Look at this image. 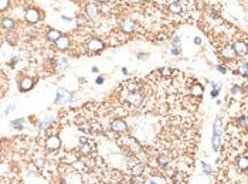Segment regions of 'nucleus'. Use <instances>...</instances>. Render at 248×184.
<instances>
[{
  "mask_svg": "<svg viewBox=\"0 0 248 184\" xmlns=\"http://www.w3.org/2000/svg\"><path fill=\"white\" fill-rule=\"evenodd\" d=\"M203 92H204V88L201 87L200 84H194L193 87H192V94H193V97H201Z\"/></svg>",
  "mask_w": 248,
  "mask_h": 184,
  "instance_id": "nucleus-15",
  "label": "nucleus"
},
{
  "mask_svg": "<svg viewBox=\"0 0 248 184\" xmlns=\"http://www.w3.org/2000/svg\"><path fill=\"white\" fill-rule=\"evenodd\" d=\"M220 95V89H213L211 91V98H217Z\"/></svg>",
  "mask_w": 248,
  "mask_h": 184,
  "instance_id": "nucleus-31",
  "label": "nucleus"
},
{
  "mask_svg": "<svg viewBox=\"0 0 248 184\" xmlns=\"http://www.w3.org/2000/svg\"><path fill=\"white\" fill-rule=\"evenodd\" d=\"M233 48H234V51H235V54H237V55H245V54H247V44H245V43L238 41Z\"/></svg>",
  "mask_w": 248,
  "mask_h": 184,
  "instance_id": "nucleus-11",
  "label": "nucleus"
},
{
  "mask_svg": "<svg viewBox=\"0 0 248 184\" xmlns=\"http://www.w3.org/2000/svg\"><path fill=\"white\" fill-rule=\"evenodd\" d=\"M24 17H26V20L29 23H36L38 22V19H40V14H38V11L31 9V10H27L26 11V14H24Z\"/></svg>",
  "mask_w": 248,
  "mask_h": 184,
  "instance_id": "nucleus-9",
  "label": "nucleus"
},
{
  "mask_svg": "<svg viewBox=\"0 0 248 184\" xmlns=\"http://www.w3.org/2000/svg\"><path fill=\"white\" fill-rule=\"evenodd\" d=\"M70 99V94L65 91V89H60L58 92H57V95H55V99H54V103L55 105H60V103H65L67 101Z\"/></svg>",
  "mask_w": 248,
  "mask_h": 184,
  "instance_id": "nucleus-7",
  "label": "nucleus"
},
{
  "mask_svg": "<svg viewBox=\"0 0 248 184\" xmlns=\"http://www.w3.org/2000/svg\"><path fill=\"white\" fill-rule=\"evenodd\" d=\"M241 125H242V128H245V126H247V116H245V115L241 118Z\"/></svg>",
  "mask_w": 248,
  "mask_h": 184,
  "instance_id": "nucleus-33",
  "label": "nucleus"
},
{
  "mask_svg": "<svg viewBox=\"0 0 248 184\" xmlns=\"http://www.w3.org/2000/svg\"><path fill=\"white\" fill-rule=\"evenodd\" d=\"M149 184H157V183H155V181H150V183H149Z\"/></svg>",
  "mask_w": 248,
  "mask_h": 184,
  "instance_id": "nucleus-40",
  "label": "nucleus"
},
{
  "mask_svg": "<svg viewBox=\"0 0 248 184\" xmlns=\"http://www.w3.org/2000/svg\"><path fill=\"white\" fill-rule=\"evenodd\" d=\"M217 69H218V71H220L221 74H227V69L224 68V67H223V65H218V67H217Z\"/></svg>",
  "mask_w": 248,
  "mask_h": 184,
  "instance_id": "nucleus-32",
  "label": "nucleus"
},
{
  "mask_svg": "<svg viewBox=\"0 0 248 184\" xmlns=\"http://www.w3.org/2000/svg\"><path fill=\"white\" fill-rule=\"evenodd\" d=\"M54 120H55L54 116H48L47 119L41 120V122L38 123V130H44V129H47V128H48V125H50L51 122H54Z\"/></svg>",
  "mask_w": 248,
  "mask_h": 184,
  "instance_id": "nucleus-14",
  "label": "nucleus"
},
{
  "mask_svg": "<svg viewBox=\"0 0 248 184\" xmlns=\"http://www.w3.org/2000/svg\"><path fill=\"white\" fill-rule=\"evenodd\" d=\"M55 47L58 50H67L70 47V38L67 35H61L57 41H55Z\"/></svg>",
  "mask_w": 248,
  "mask_h": 184,
  "instance_id": "nucleus-8",
  "label": "nucleus"
},
{
  "mask_svg": "<svg viewBox=\"0 0 248 184\" xmlns=\"http://www.w3.org/2000/svg\"><path fill=\"white\" fill-rule=\"evenodd\" d=\"M104 81H105V79H104V76H98V78H97V84H98V85H102V84H104Z\"/></svg>",
  "mask_w": 248,
  "mask_h": 184,
  "instance_id": "nucleus-34",
  "label": "nucleus"
},
{
  "mask_svg": "<svg viewBox=\"0 0 248 184\" xmlns=\"http://www.w3.org/2000/svg\"><path fill=\"white\" fill-rule=\"evenodd\" d=\"M10 126H13L16 130H23V119H16V120H11L10 122Z\"/></svg>",
  "mask_w": 248,
  "mask_h": 184,
  "instance_id": "nucleus-23",
  "label": "nucleus"
},
{
  "mask_svg": "<svg viewBox=\"0 0 248 184\" xmlns=\"http://www.w3.org/2000/svg\"><path fill=\"white\" fill-rule=\"evenodd\" d=\"M71 169L72 170H82L84 169V163L79 162V160H75L74 163H71Z\"/></svg>",
  "mask_w": 248,
  "mask_h": 184,
  "instance_id": "nucleus-26",
  "label": "nucleus"
},
{
  "mask_svg": "<svg viewBox=\"0 0 248 184\" xmlns=\"http://www.w3.org/2000/svg\"><path fill=\"white\" fill-rule=\"evenodd\" d=\"M116 184H123V183H116Z\"/></svg>",
  "mask_w": 248,
  "mask_h": 184,
  "instance_id": "nucleus-41",
  "label": "nucleus"
},
{
  "mask_svg": "<svg viewBox=\"0 0 248 184\" xmlns=\"http://www.w3.org/2000/svg\"><path fill=\"white\" fill-rule=\"evenodd\" d=\"M130 172H132V174H133V176H142V174H143V172H145V169H143V166H142V164H139V163H138V164H135V166L130 169Z\"/></svg>",
  "mask_w": 248,
  "mask_h": 184,
  "instance_id": "nucleus-19",
  "label": "nucleus"
},
{
  "mask_svg": "<svg viewBox=\"0 0 248 184\" xmlns=\"http://www.w3.org/2000/svg\"><path fill=\"white\" fill-rule=\"evenodd\" d=\"M169 9H170V11H172V13H174V14H179V13H182V4H180L179 1H173V3H170Z\"/></svg>",
  "mask_w": 248,
  "mask_h": 184,
  "instance_id": "nucleus-18",
  "label": "nucleus"
},
{
  "mask_svg": "<svg viewBox=\"0 0 248 184\" xmlns=\"http://www.w3.org/2000/svg\"><path fill=\"white\" fill-rule=\"evenodd\" d=\"M200 166H201V169H203V172H204L207 176H211V174L214 173V170H213V167L208 164V163H206L204 160H201L200 162Z\"/></svg>",
  "mask_w": 248,
  "mask_h": 184,
  "instance_id": "nucleus-17",
  "label": "nucleus"
},
{
  "mask_svg": "<svg viewBox=\"0 0 248 184\" xmlns=\"http://www.w3.org/2000/svg\"><path fill=\"white\" fill-rule=\"evenodd\" d=\"M9 6V0H0V10H4Z\"/></svg>",
  "mask_w": 248,
  "mask_h": 184,
  "instance_id": "nucleus-29",
  "label": "nucleus"
},
{
  "mask_svg": "<svg viewBox=\"0 0 248 184\" xmlns=\"http://www.w3.org/2000/svg\"><path fill=\"white\" fill-rule=\"evenodd\" d=\"M240 91H241V88H240V87H234V88H233V94H238Z\"/></svg>",
  "mask_w": 248,
  "mask_h": 184,
  "instance_id": "nucleus-35",
  "label": "nucleus"
},
{
  "mask_svg": "<svg viewBox=\"0 0 248 184\" xmlns=\"http://www.w3.org/2000/svg\"><path fill=\"white\" fill-rule=\"evenodd\" d=\"M61 35H63V34H61L60 31H57V30H50V31H48V34H47L48 40H50V41H54V43L58 40V38H60V37H61Z\"/></svg>",
  "mask_w": 248,
  "mask_h": 184,
  "instance_id": "nucleus-16",
  "label": "nucleus"
},
{
  "mask_svg": "<svg viewBox=\"0 0 248 184\" xmlns=\"http://www.w3.org/2000/svg\"><path fill=\"white\" fill-rule=\"evenodd\" d=\"M123 143L129 146V147H130V150H132V152H135V153H139V152H140V144L138 143V142H135V140H133L132 137H126V139L123 140Z\"/></svg>",
  "mask_w": 248,
  "mask_h": 184,
  "instance_id": "nucleus-10",
  "label": "nucleus"
},
{
  "mask_svg": "<svg viewBox=\"0 0 248 184\" xmlns=\"http://www.w3.org/2000/svg\"><path fill=\"white\" fill-rule=\"evenodd\" d=\"M126 102L130 103V105H133V106H139L140 103H142V101H143V95L140 94V92H130L126 95Z\"/></svg>",
  "mask_w": 248,
  "mask_h": 184,
  "instance_id": "nucleus-3",
  "label": "nucleus"
},
{
  "mask_svg": "<svg viewBox=\"0 0 248 184\" xmlns=\"http://www.w3.org/2000/svg\"><path fill=\"white\" fill-rule=\"evenodd\" d=\"M0 149H1V147H0Z\"/></svg>",
  "mask_w": 248,
  "mask_h": 184,
  "instance_id": "nucleus-42",
  "label": "nucleus"
},
{
  "mask_svg": "<svg viewBox=\"0 0 248 184\" xmlns=\"http://www.w3.org/2000/svg\"><path fill=\"white\" fill-rule=\"evenodd\" d=\"M1 26H3L4 28H13V27H14V22H13L11 19H3V20H1Z\"/></svg>",
  "mask_w": 248,
  "mask_h": 184,
  "instance_id": "nucleus-24",
  "label": "nucleus"
},
{
  "mask_svg": "<svg viewBox=\"0 0 248 184\" xmlns=\"http://www.w3.org/2000/svg\"><path fill=\"white\" fill-rule=\"evenodd\" d=\"M86 47H88V50L91 53H98V51H101L104 48V43L101 40H98V38H91L86 44Z\"/></svg>",
  "mask_w": 248,
  "mask_h": 184,
  "instance_id": "nucleus-4",
  "label": "nucleus"
},
{
  "mask_svg": "<svg viewBox=\"0 0 248 184\" xmlns=\"http://www.w3.org/2000/svg\"><path fill=\"white\" fill-rule=\"evenodd\" d=\"M33 87H34V79L29 78V76L23 78L22 81H20V84H19V88H20L22 92H27V91L33 89Z\"/></svg>",
  "mask_w": 248,
  "mask_h": 184,
  "instance_id": "nucleus-6",
  "label": "nucleus"
},
{
  "mask_svg": "<svg viewBox=\"0 0 248 184\" xmlns=\"http://www.w3.org/2000/svg\"><path fill=\"white\" fill-rule=\"evenodd\" d=\"M122 72L126 75V74H128V68H125V67H123V68H122Z\"/></svg>",
  "mask_w": 248,
  "mask_h": 184,
  "instance_id": "nucleus-39",
  "label": "nucleus"
},
{
  "mask_svg": "<svg viewBox=\"0 0 248 184\" xmlns=\"http://www.w3.org/2000/svg\"><path fill=\"white\" fill-rule=\"evenodd\" d=\"M170 53H172L173 55H177V54H180V47H173L172 50H170Z\"/></svg>",
  "mask_w": 248,
  "mask_h": 184,
  "instance_id": "nucleus-30",
  "label": "nucleus"
},
{
  "mask_svg": "<svg viewBox=\"0 0 248 184\" xmlns=\"http://www.w3.org/2000/svg\"><path fill=\"white\" fill-rule=\"evenodd\" d=\"M98 71H99V69H98V67H92V72H94V74H97Z\"/></svg>",
  "mask_w": 248,
  "mask_h": 184,
  "instance_id": "nucleus-38",
  "label": "nucleus"
},
{
  "mask_svg": "<svg viewBox=\"0 0 248 184\" xmlns=\"http://www.w3.org/2000/svg\"><path fill=\"white\" fill-rule=\"evenodd\" d=\"M13 109H14V106H11V105H10L9 108L6 109V113H9V112H10V110H13Z\"/></svg>",
  "mask_w": 248,
  "mask_h": 184,
  "instance_id": "nucleus-37",
  "label": "nucleus"
},
{
  "mask_svg": "<svg viewBox=\"0 0 248 184\" xmlns=\"http://www.w3.org/2000/svg\"><path fill=\"white\" fill-rule=\"evenodd\" d=\"M122 28L125 30V33H132V31H135V28H136V24L132 22V20L126 19L125 22L122 23Z\"/></svg>",
  "mask_w": 248,
  "mask_h": 184,
  "instance_id": "nucleus-12",
  "label": "nucleus"
},
{
  "mask_svg": "<svg viewBox=\"0 0 248 184\" xmlns=\"http://www.w3.org/2000/svg\"><path fill=\"white\" fill-rule=\"evenodd\" d=\"M238 169H241L242 172H245L248 169V159H247V156H244L242 159H240L238 160Z\"/></svg>",
  "mask_w": 248,
  "mask_h": 184,
  "instance_id": "nucleus-21",
  "label": "nucleus"
},
{
  "mask_svg": "<svg viewBox=\"0 0 248 184\" xmlns=\"http://www.w3.org/2000/svg\"><path fill=\"white\" fill-rule=\"evenodd\" d=\"M45 147H47V150H50V152H57V150L61 147V139H60L57 135L48 136L47 140H45Z\"/></svg>",
  "mask_w": 248,
  "mask_h": 184,
  "instance_id": "nucleus-2",
  "label": "nucleus"
},
{
  "mask_svg": "<svg viewBox=\"0 0 248 184\" xmlns=\"http://www.w3.org/2000/svg\"><path fill=\"white\" fill-rule=\"evenodd\" d=\"M194 43H196L197 45H199V44H201V40H200L199 37H196V38H194Z\"/></svg>",
  "mask_w": 248,
  "mask_h": 184,
  "instance_id": "nucleus-36",
  "label": "nucleus"
},
{
  "mask_svg": "<svg viewBox=\"0 0 248 184\" xmlns=\"http://www.w3.org/2000/svg\"><path fill=\"white\" fill-rule=\"evenodd\" d=\"M248 67H247V64H245V62H244V64L241 65V67H240V75H242L244 76V78H245V76H247V74H248Z\"/></svg>",
  "mask_w": 248,
  "mask_h": 184,
  "instance_id": "nucleus-27",
  "label": "nucleus"
},
{
  "mask_svg": "<svg viewBox=\"0 0 248 184\" xmlns=\"http://www.w3.org/2000/svg\"><path fill=\"white\" fill-rule=\"evenodd\" d=\"M180 41H182V38L177 35V37H174L173 38V41H172V45L173 47H179V44H180Z\"/></svg>",
  "mask_w": 248,
  "mask_h": 184,
  "instance_id": "nucleus-28",
  "label": "nucleus"
},
{
  "mask_svg": "<svg viewBox=\"0 0 248 184\" xmlns=\"http://www.w3.org/2000/svg\"><path fill=\"white\" fill-rule=\"evenodd\" d=\"M223 55H224V58H228V60H234L237 57V54H235V51H234L233 47H226L223 50Z\"/></svg>",
  "mask_w": 248,
  "mask_h": 184,
  "instance_id": "nucleus-13",
  "label": "nucleus"
},
{
  "mask_svg": "<svg viewBox=\"0 0 248 184\" xmlns=\"http://www.w3.org/2000/svg\"><path fill=\"white\" fill-rule=\"evenodd\" d=\"M91 150H92V146H91V143H82L81 144V153L82 154H85V156H88L89 153H91Z\"/></svg>",
  "mask_w": 248,
  "mask_h": 184,
  "instance_id": "nucleus-22",
  "label": "nucleus"
},
{
  "mask_svg": "<svg viewBox=\"0 0 248 184\" xmlns=\"http://www.w3.org/2000/svg\"><path fill=\"white\" fill-rule=\"evenodd\" d=\"M86 13H88V16H89L91 19H94V17L97 16V7H95V4L89 3V4L86 6Z\"/></svg>",
  "mask_w": 248,
  "mask_h": 184,
  "instance_id": "nucleus-20",
  "label": "nucleus"
},
{
  "mask_svg": "<svg viewBox=\"0 0 248 184\" xmlns=\"http://www.w3.org/2000/svg\"><path fill=\"white\" fill-rule=\"evenodd\" d=\"M169 163H170V157L169 156H164V154L159 156V164L160 166H167Z\"/></svg>",
  "mask_w": 248,
  "mask_h": 184,
  "instance_id": "nucleus-25",
  "label": "nucleus"
},
{
  "mask_svg": "<svg viewBox=\"0 0 248 184\" xmlns=\"http://www.w3.org/2000/svg\"><path fill=\"white\" fill-rule=\"evenodd\" d=\"M111 128L114 132H118V133H122V132H126L128 129V125H126V122L122 119H115L112 120V123H111Z\"/></svg>",
  "mask_w": 248,
  "mask_h": 184,
  "instance_id": "nucleus-5",
  "label": "nucleus"
},
{
  "mask_svg": "<svg viewBox=\"0 0 248 184\" xmlns=\"http://www.w3.org/2000/svg\"><path fill=\"white\" fill-rule=\"evenodd\" d=\"M221 136H223V123L220 118H217L213 123V136H211V147L214 152H218L221 147Z\"/></svg>",
  "mask_w": 248,
  "mask_h": 184,
  "instance_id": "nucleus-1",
  "label": "nucleus"
}]
</instances>
